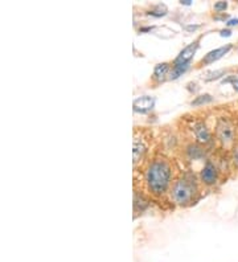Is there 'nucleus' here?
I'll return each instance as SVG.
<instances>
[{
  "instance_id": "obj_25",
  "label": "nucleus",
  "mask_w": 238,
  "mask_h": 262,
  "mask_svg": "<svg viewBox=\"0 0 238 262\" xmlns=\"http://www.w3.org/2000/svg\"><path fill=\"white\" fill-rule=\"evenodd\" d=\"M230 85H232L233 90H235V92H238V77H235L234 80L232 81V83H230Z\"/></svg>"
},
{
  "instance_id": "obj_22",
  "label": "nucleus",
  "mask_w": 238,
  "mask_h": 262,
  "mask_svg": "<svg viewBox=\"0 0 238 262\" xmlns=\"http://www.w3.org/2000/svg\"><path fill=\"white\" fill-rule=\"evenodd\" d=\"M225 26H226V28L238 27V17H230V19L225 23Z\"/></svg>"
},
{
  "instance_id": "obj_1",
  "label": "nucleus",
  "mask_w": 238,
  "mask_h": 262,
  "mask_svg": "<svg viewBox=\"0 0 238 262\" xmlns=\"http://www.w3.org/2000/svg\"><path fill=\"white\" fill-rule=\"evenodd\" d=\"M143 183L153 196H163L169 192L174 183V167L164 157H155L146 164L143 171Z\"/></svg>"
},
{
  "instance_id": "obj_15",
  "label": "nucleus",
  "mask_w": 238,
  "mask_h": 262,
  "mask_svg": "<svg viewBox=\"0 0 238 262\" xmlns=\"http://www.w3.org/2000/svg\"><path fill=\"white\" fill-rule=\"evenodd\" d=\"M228 73L229 69H216V71L206 72L205 77H204V81L205 82H212V81L222 80V78H225Z\"/></svg>"
},
{
  "instance_id": "obj_21",
  "label": "nucleus",
  "mask_w": 238,
  "mask_h": 262,
  "mask_svg": "<svg viewBox=\"0 0 238 262\" xmlns=\"http://www.w3.org/2000/svg\"><path fill=\"white\" fill-rule=\"evenodd\" d=\"M201 26L200 24H187V26H184V29L187 31V32H196L197 29H200Z\"/></svg>"
},
{
  "instance_id": "obj_16",
  "label": "nucleus",
  "mask_w": 238,
  "mask_h": 262,
  "mask_svg": "<svg viewBox=\"0 0 238 262\" xmlns=\"http://www.w3.org/2000/svg\"><path fill=\"white\" fill-rule=\"evenodd\" d=\"M213 101H214V97L210 96L209 93L199 94V96H196L192 101H190V106L197 107V106H204L208 105V103H212Z\"/></svg>"
},
{
  "instance_id": "obj_24",
  "label": "nucleus",
  "mask_w": 238,
  "mask_h": 262,
  "mask_svg": "<svg viewBox=\"0 0 238 262\" xmlns=\"http://www.w3.org/2000/svg\"><path fill=\"white\" fill-rule=\"evenodd\" d=\"M154 29H155L154 26H143L139 28V33H149L153 32Z\"/></svg>"
},
{
  "instance_id": "obj_9",
  "label": "nucleus",
  "mask_w": 238,
  "mask_h": 262,
  "mask_svg": "<svg viewBox=\"0 0 238 262\" xmlns=\"http://www.w3.org/2000/svg\"><path fill=\"white\" fill-rule=\"evenodd\" d=\"M172 64L171 62H160L156 64L153 72V81L155 83H162L164 81L169 80V73H171Z\"/></svg>"
},
{
  "instance_id": "obj_20",
  "label": "nucleus",
  "mask_w": 238,
  "mask_h": 262,
  "mask_svg": "<svg viewBox=\"0 0 238 262\" xmlns=\"http://www.w3.org/2000/svg\"><path fill=\"white\" fill-rule=\"evenodd\" d=\"M213 19L214 20H219V21H228L230 19L228 13H216V15H213Z\"/></svg>"
},
{
  "instance_id": "obj_4",
  "label": "nucleus",
  "mask_w": 238,
  "mask_h": 262,
  "mask_svg": "<svg viewBox=\"0 0 238 262\" xmlns=\"http://www.w3.org/2000/svg\"><path fill=\"white\" fill-rule=\"evenodd\" d=\"M219 176H220L219 167L213 163L212 160L206 159L205 163H204V166H203V168H201V171H200L201 183L208 187L216 186L217 182H219Z\"/></svg>"
},
{
  "instance_id": "obj_7",
  "label": "nucleus",
  "mask_w": 238,
  "mask_h": 262,
  "mask_svg": "<svg viewBox=\"0 0 238 262\" xmlns=\"http://www.w3.org/2000/svg\"><path fill=\"white\" fill-rule=\"evenodd\" d=\"M156 98L151 96H142L134 99L133 109L135 113L139 114H147V113L153 112L155 107Z\"/></svg>"
},
{
  "instance_id": "obj_19",
  "label": "nucleus",
  "mask_w": 238,
  "mask_h": 262,
  "mask_svg": "<svg viewBox=\"0 0 238 262\" xmlns=\"http://www.w3.org/2000/svg\"><path fill=\"white\" fill-rule=\"evenodd\" d=\"M187 90L188 92H189L190 94H193V93H197V90L200 89V88H199V85H197L196 82H193V81H190V82H188L187 83Z\"/></svg>"
},
{
  "instance_id": "obj_14",
  "label": "nucleus",
  "mask_w": 238,
  "mask_h": 262,
  "mask_svg": "<svg viewBox=\"0 0 238 262\" xmlns=\"http://www.w3.org/2000/svg\"><path fill=\"white\" fill-rule=\"evenodd\" d=\"M167 13H168V8H167V6H165V4L159 3V4H155L154 7H151V10L147 11L146 15L147 16L159 19V17H164Z\"/></svg>"
},
{
  "instance_id": "obj_12",
  "label": "nucleus",
  "mask_w": 238,
  "mask_h": 262,
  "mask_svg": "<svg viewBox=\"0 0 238 262\" xmlns=\"http://www.w3.org/2000/svg\"><path fill=\"white\" fill-rule=\"evenodd\" d=\"M149 207V200L146 195H143L142 192H134V212L135 213H142Z\"/></svg>"
},
{
  "instance_id": "obj_2",
  "label": "nucleus",
  "mask_w": 238,
  "mask_h": 262,
  "mask_svg": "<svg viewBox=\"0 0 238 262\" xmlns=\"http://www.w3.org/2000/svg\"><path fill=\"white\" fill-rule=\"evenodd\" d=\"M197 195H199V184L194 176L190 173H185L175 180L168 192L169 200L180 207H187L196 202Z\"/></svg>"
},
{
  "instance_id": "obj_5",
  "label": "nucleus",
  "mask_w": 238,
  "mask_h": 262,
  "mask_svg": "<svg viewBox=\"0 0 238 262\" xmlns=\"http://www.w3.org/2000/svg\"><path fill=\"white\" fill-rule=\"evenodd\" d=\"M232 49H233V44H225V45H222V47H220V48L212 49V51L208 52V53H206V55L204 56L199 62H197L196 68H204V67H208V65L210 64H214V62H217L219 60H221L222 57H225L229 52L232 51Z\"/></svg>"
},
{
  "instance_id": "obj_26",
  "label": "nucleus",
  "mask_w": 238,
  "mask_h": 262,
  "mask_svg": "<svg viewBox=\"0 0 238 262\" xmlns=\"http://www.w3.org/2000/svg\"><path fill=\"white\" fill-rule=\"evenodd\" d=\"M181 6H192V0H180Z\"/></svg>"
},
{
  "instance_id": "obj_3",
  "label": "nucleus",
  "mask_w": 238,
  "mask_h": 262,
  "mask_svg": "<svg viewBox=\"0 0 238 262\" xmlns=\"http://www.w3.org/2000/svg\"><path fill=\"white\" fill-rule=\"evenodd\" d=\"M214 135L222 147H234L237 139V126L230 117H220L216 122Z\"/></svg>"
},
{
  "instance_id": "obj_6",
  "label": "nucleus",
  "mask_w": 238,
  "mask_h": 262,
  "mask_svg": "<svg viewBox=\"0 0 238 262\" xmlns=\"http://www.w3.org/2000/svg\"><path fill=\"white\" fill-rule=\"evenodd\" d=\"M192 133H193L194 138L197 139V143L208 146L213 142V135L210 130L208 128L206 123L204 121H194L192 125Z\"/></svg>"
},
{
  "instance_id": "obj_10",
  "label": "nucleus",
  "mask_w": 238,
  "mask_h": 262,
  "mask_svg": "<svg viewBox=\"0 0 238 262\" xmlns=\"http://www.w3.org/2000/svg\"><path fill=\"white\" fill-rule=\"evenodd\" d=\"M147 151H148V146L146 144V142H144V138L143 137H137L135 135V138H134V166H137L139 162H142L143 159H144V157H146Z\"/></svg>"
},
{
  "instance_id": "obj_23",
  "label": "nucleus",
  "mask_w": 238,
  "mask_h": 262,
  "mask_svg": "<svg viewBox=\"0 0 238 262\" xmlns=\"http://www.w3.org/2000/svg\"><path fill=\"white\" fill-rule=\"evenodd\" d=\"M219 32H220V36H221V37H230V36L233 35L232 29L230 28H222V29H220Z\"/></svg>"
},
{
  "instance_id": "obj_17",
  "label": "nucleus",
  "mask_w": 238,
  "mask_h": 262,
  "mask_svg": "<svg viewBox=\"0 0 238 262\" xmlns=\"http://www.w3.org/2000/svg\"><path fill=\"white\" fill-rule=\"evenodd\" d=\"M228 7V2H217V3L213 4V11H214V13H225Z\"/></svg>"
},
{
  "instance_id": "obj_13",
  "label": "nucleus",
  "mask_w": 238,
  "mask_h": 262,
  "mask_svg": "<svg viewBox=\"0 0 238 262\" xmlns=\"http://www.w3.org/2000/svg\"><path fill=\"white\" fill-rule=\"evenodd\" d=\"M190 62H187V64H172L171 73H169V80L175 81L180 78L184 73H187V71L189 69Z\"/></svg>"
},
{
  "instance_id": "obj_18",
  "label": "nucleus",
  "mask_w": 238,
  "mask_h": 262,
  "mask_svg": "<svg viewBox=\"0 0 238 262\" xmlns=\"http://www.w3.org/2000/svg\"><path fill=\"white\" fill-rule=\"evenodd\" d=\"M232 160L233 164L238 168V142L234 144V147L232 148Z\"/></svg>"
},
{
  "instance_id": "obj_8",
  "label": "nucleus",
  "mask_w": 238,
  "mask_h": 262,
  "mask_svg": "<svg viewBox=\"0 0 238 262\" xmlns=\"http://www.w3.org/2000/svg\"><path fill=\"white\" fill-rule=\"evenodd\" d=\"M199 42H200V38H197L196 41L188 44L185 48H183V51L178 55V57L175 58L172 64H187L190 62L193 56L196 55L197 49H199Z\"/></svg>"
},
{
  "instance_id": "obj_11",
  "label": "nucleus",
  "mask_w": 238,
  "mask_h": 262,
  "mask_svg": "<svg viewBox=\"0 0 238 262\" xmlns=\"http://www.w3.org/2000/svg\"><path fill=\"white\" fill-rule=\"evenodd\" d=\"M185 155L189 160H203L205 158V148L200 143H189L185 147Z\"/></svg>"
}]
</instances>
